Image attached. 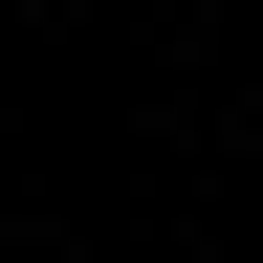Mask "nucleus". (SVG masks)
<instances>
[]
</instances>
